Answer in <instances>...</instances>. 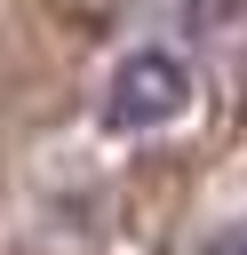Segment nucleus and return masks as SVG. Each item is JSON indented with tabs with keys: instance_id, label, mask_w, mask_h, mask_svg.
Instances as JSON below:
<instances>
[{
	"instance_id": "nucleus-1",
	"label": "nucleus",
	"mask_w": 247,
	"mask_h": 255,
	"mask_svg": "<svg viewBox=\"0 0 247 255\" xmlns=\"http://www.w3.org/2000/svg\"><path fill=\"white\" fill-rule=\"evenodd\" d=\"M183 104H191V72H183V56H167V48L120 56V72H112V88H104V120H112V128H167Z\"/></svg>"
},
{
	"instance_id": "nucleus-2",
	"label": "nucleus",
	"mask_w": 247,
	"mask_h": 255,
	"mask_svg": "<svg viewBox=\"0 0 247 255\" xmlns=\"http://www.w3.org/2000/svg\"><path fill=\"white\" fill-rule=\"evenodd\" d=\"M199 255H247V223H223V231H215Z\"/></svg>"
}]
</instances>
